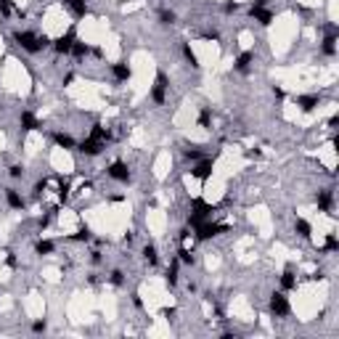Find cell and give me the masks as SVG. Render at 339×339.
<instances>
[{"mask_svg": "<svg viewBox=\"0 0 339 339\" xmlns=\"http://www.w3.org/2000/svg\"><path fill=\"white\" fill-rule=\"evenodd\" d=\"M13 42H16L21 51H27V53H40L42 48H48L53 40L48 37V34H34V32L16 30V32H13Z\"/></svg>", "mask_w": 339, "mask_h": 339, "instance_id": "obj_1", "label": "cell"}, {"mask_svg": "<svg viewBox=\"0 0 339 339\" xmlns=\"http://www.w3.org/2000/svg\"><path fill=\"white\" fill-rule=\"evenodd\" d=\"M212 212H215L212 204H207L204 199H194V202H191V212H188V217H186L188 228H196L202 220H212Z\"/></svg>", "mask_w": 339, "mask_h": 339, "instance_id": "obj_2", "label": "cell"}, {"mask_svg": "<svg viewBox=\"0 0 339 339\" xmlns=\"http://www.w3.org/2000/svg\"><path fill=\"white\" fill-rule=\"evenodd\" d=\"M228 231V225H223V223H212V220H202L199 225L194 228V236L199 238V241H209V238H215V236H220V233Z\"/></svg>", "mask_w": 339, "mask_h": 339, "instance_id": "obj_3", "label": "cell"}, {"mask_svg": "<svg viewBox=\"0 0 339 339\" xmlns=\"http://www.w3.org/2000/svg\"><path fill=\"white\" fill-rule=\"evenodd\" d=\"M268 310H271L273 318H286L289 313H292V305H289L284 292H273L271 300H268Z\"/></svg>", "mask_w": 339, "mask_h": 339, "instance_id": "obj_4", "label": "cell"}, {"mask_svg": "<svg viewBox=\"0 0 339 339\" xmlns=\"http://www.w3.org/2000/svg\"><path fill=\"white\" fill-rule=\"evenodd\" d=\"M212 170H215V157H202L191 167V178H196L199 183H207L212 178Z\"/></svg>", "mask_w": 339, "mask_h": 339, "instance_id": "obj_5", "label": "cell"}, {"mask_svg": "<svg viewBox=\"0 0 339 339\" xmlns=\"http://www.w3.org/2000/svg\"><path fill=\"white\" fill-rule=\"evenodd\" d=\"M106 175H109L111 180H117V183H130V167H127V162L122 159H117V162H111L109 167H106Z\"/></svg>", "mask_w": 339, "mask_h": 339, "instance_id": "obj_6", "label": "cell"}, {"mask_svg": "<svg viewBox=\"0 0 339 339\" xmlns=\"http://www.w3.org/2000/svg\"><path fill=\"white\" fill-rule=\"evenodd\" d=\"M103 148H106V143H103V140H98V138H93V136H88L82 143H77V151L85 154V157H98Z\"/></svg>", "mask_w": 339, "mask_h": 339, "instance_id": "obj_7", "label": "cell"}, {"mask_svg": "<svg viewBox=\"0 0 339 339\" xmlns=\"http://www.w3.org/2000/svg\"><path fill=\"white\" fill-rule=\"evenodd\" d=\"M74 30H69V32H64L61 37H56L51 45H53V51L59 53V56H67V53H72V45H74Z\"/></svg>", "mask_w": 339, "mask_h": 339, "instance_id": "obj_8", "label": "cell"}, {"mask_svg": "<svg viewBox=\"0 0 339 339\" xmlns=\"http://www.w3.org/2000/svg\"><path fill=\"white\" fill-rule=\"evenodd\" d=\"M315 204H318V212L331 215V207H334V191H331V188H321L315 194Z\"/></svg>", "mask_w": 339, "mask_h": 339, "instance_id": "obj_9", "label": "cell"}, {"mask_svg": "<svg viewBox=\"0 0 339 339\" xmlns=\"http://www.w3.org/2000/svg\"><path fill=\"white\" fill-rule=\"evenodd\" d=\"M249 16L257 21V24H263V27H271V24H273V11H268L265 5H252V8H249Z\"/></svg>", "mask_w": 339, "mask_h": 339, "instance_id": "obj_10", "label": "cell"}, {"mask_svg": "<svg viewBox=\"0 0 339 339\" xmlns=\"http://www.w3.org/2000/svg\"><path fill=\"white\" fill-rule=\"evenodd\" d=\"M19 125H21V130H24V133L42 130V122L32 114V111H21V114H19Z\"/></svg>", "mask_w": 339, "mask_h": 339, "instance_id": "obj_11", "label": "cell"}, {"mask_svg": "<svg viewBox=\"0 0 339 339\" xmlns=\"http://www.w3.org/2000/svg\"><path fill=\"white\" fill-rule=\"evenodd\" d=\"M318 103H321V96H318V93L297 96V106H300V111H302V114H310V111H313Z\"/></svg>", "mask_w": 339, "mask_h": 339, "instance_id": "obj_12", "label": "cell"}, {"mask_svg": "<svg viewBox=\"0 0 339 339\" xmlns=\"http://www.w3.org/2000/svg\"><path fill=\"white\" fill-rule=\"evenodd\" d=\"M111 74H114L117 82H127L133 77V69L127 61H117V64H111Z\"/></svg>", "mask_w": 339, "mask_h": 339, "instance_id": "obj_13", "label": "cell"}, {"mask_svg": "<svg viewBox=\"0 0 339 339\" xmlns=\"http://www.w3.org/2000/svg\"><path fill=\"white\" fill-rule=\"evenodd\" d=\"M252 61H254V53L252 51H241L236 59H233V69H236V72H249Z\"/></svg>", "mask_w": 339, "mask_h": 339, "instance_id": "obj_14", "label": "cell"}, {"mask_svg": "<svg viewBox=\"0 0 339 339\" xmlns=\"http://www.w3.org/2000/svg\"><path fill=\"white\" fill-rule=\"evenodd\" d=\"M281 289L284 292H292V289H297V275H294V268L286 265L284 273H281Z\"/></svg>", "mask_w": 339, "mask_h": 339, "instance_id": "obj_15", "label": "cell"}, {"mask_svg": "<svg viewBox=\"0 0 339 339\" xmlns=\"http://www.w3.org/2000/svg\"><path fill=\"white\" fill-rule=\"evenodd\" d=\"M5 204H8L11 209H24V196H21L16 188H5Z\"/></svg>", "mask_w": 339, "mask_h": 339, "instance_id": "obj_16", "label": "cell"}, {"mask_svg": "<svg viewBox=\"0 0 339 339\" xmlns=\"http://www.w3.org/2000/svg\"><path fill=\"white\" fill-rule=\"evenodd\" d=\"M53 143L56 146H61V148H67V151H72V148H77V140L69 136V133H53Z\"/></svg>", "mask_w": 339, "mask_h": 339, "instance_id": "obj_17", "label": "cell"}, {"mask_svg": "<svg viewBox=\"0 0 339 339\" xmlns=\"http://www.w3.org/2000/svg\"><path fill=\"white\" fill-rule=\"evenodd\" d=\"M337 37L339 34H331V32H326V37H323V42H321V53L323 56H337Z\"/></svg>", "mask_w": 339, "mask_h": 339, "instance_id": "obj_18", "label": "cell"}, {"mask_svg": "<svg viewBox=\"0 0 339 339\" xmlns=\"http://www.w3.org/2000/svg\"><path fill=\"white\" fill-rule=\"evenodd\" d=\"M294 233H297L300 238H305V241H307V238L313 236V225H310L305 217H297V220H294Z\"/></svg>", "mask_w": 339, "mask_h": 339, "instance_id": "obj_19", "label": "cell"}, {"mask_svg": "<svg viewBox=\"0 0 339 339\" xmlns=\"http://www.w3.org/2000/svg\"><path fill=\"white\" fill-rule=\"evenodd\" d=\"M64 3L72 8V13L77 19H82V16H88L90 13V8H88V0H64Z\"/></svg>", "mask_w": 339, "mask_h": 339, "instance_id": "obj_20", "label": "cell"}, {"mask_svg": "<svg viewBox=\"0 0 339 339\" xmlns=\"http://www.w3.org/2000/svg\"><path fill=\"white\" fill-rule=\"evenodd\" d=\"M151 101L157 103V106H165V101H167V88L165 85H159V82H154V88H151Z\"/></svg>", "mask_w": 339, "mask_h": 339, "instance_id": "obj_21", "label": "cell"}, {"mask_svg": "<svg viewBox=\"0 0 339 339\" xmlns=\"http://www.w3.org/2000/svg\"><path fill=\"white\" fill-rule=\"evenodd\" d=\"M56 244L51 241V238H37L34 241V254H40V257H45V254H53Z\"/></svg>", "mask_w": 339, "mask_h": 339, "instance_id": "obj_22", "label": "cell"}, {"mask_svg": "<svg viewBox=\"0 0 339 339\" xmlns=\"http://www.w3.org/2000/svg\"><path fill=\"white\" fill-rule=\"evenodd\" d=\"M90 136L98 138V140H103V143H109V140H111V130H109V127H103L101 122H96L93 127H90Z\"/></svg>", "mask_w": 339, "mask_h": 339, "instance_id": "obj_23", "label": "cell"}, {"mask_svg": "<svg viewBox=\"0 0 339 339\" xmlns=\"http://www.w3.org/2000/svg\"><path fill=\"white\" fill-rule=\"evenodd\" d=\"M72 56H74V59H88V56H90V45H88V42H82V40H74Z\"/></svg>", "mask_w": 339, "mask_h": 339, "instance_id": "obj_24", "label": "cell"}, {"mask_svg": "<svg viewBox=\"0 0 339 339\" xmlns=\"http://www.w3.org/2000/svg\"><path fill=\"white\" fill-rule=\"evenodd\" d=\"M143 260L148 265H157L159 263V252H157V246L154 244H143Z\"/></svg>", "mask_w": 339, "mask_h": 339, "instance_id": "obj_25", "label": "cell"}, {"mask_svg": "<svg viewBox=\"0 0 339 339\" xmlns=\"http://www.w3.org/2000/svg\"><path fill=\"white\" fill-rule=\"evenodd\" d=\"M196 122H199V127H204V130H209V127H212V109H209V106H204V109L199 111Z\"/></svg>", "mask_w": 339, "mask_h": 339, "instance_id": "obj_26", "label": "cell"}, {"mask_svg": "<svg viewBox=\"0 0 339 339\" xmlns=\"http://www.w3.org/2000/svg\"><path fill=\"white\" fill-rule=\"evenodd\" d=\"M178 263L188 265V268H194V265H196V254L191 252V249H186V246H183V249L178 252Z\"/></svg>", "mask_w": 339, "mask_h": 339, "instance_id": "obj_27", "label": "cell"}, {"mask_svg": "<svg viewBox=\"0 0 339 339\" xmlns=\"http://www.w3.org/2000/svg\"><path fill=\"white\" fill-rule=\"evenodd\" d=\"M159 24H165V27H170V24H175L178 21V16H175V11H170V8H159Z\"/></svg>", "mask_w": 339, "mask_h": 339, "instance_id": "obj_28", "label": "cell"}, {"mask_svg": "<svg viewBox=\"0 0 339 339\" xmlns=\"http://www.w3.org/2000/svg\"><path fill=\"white\" fill-rule=\"evenodd\" d=\"M90 238H93V231H90L88 225H82V228L77 231V233H72V236H69V241H90Z\"/></svg>", "mask_w": 339, "mask_h": 339, "instance_id": "obj_29", "label": "cell"}, {"mask_svg": "<svg viewBox=\"0 0 339 339\" xmlns=\"http://www.w3.org/2000/svg\"><path fill=\"white\" fill-rule=\"evenodd\" d=\"M178 260H175V263L172 265H170L167 268V273H165V281H167V286H175V284H178Z\"/></svg>", "mask_w": 339, "mask_h": 339, "instance_id": "obj_30", "label": "cell"}, {"mask_svg": "<svg viewBox=\"0 0 339 339\" xmlns=\"http://www.w3.org/2000/svg\"><path fill=\"white\" fill-rule=\"evenodd\" d=\"M183 59H186L194 69H199V59H196L194 51H191V42H183Z\"/></svg>", "mask_w": 339, "mask_h": 339, "instance_id": "obj_31", "label": "cell"}, {"mask_svg": "<svg viewBox=\"0 0 339 339\" xmlns=\"http://www.w3.org/2000/svg\"><path fill=\"white\" fill-rule=\"evenodd\" d=\"M183 157H186L188 162H199L204 157V151H202V148H196V146H188V148H183Z\"/></svg>", "mask_w": 339, "mask_h": 339, "instance_id": "obj_32", "label": "cell"}, {"mask_svg": "<svg viewBox=\"0 0 339 339\" xmlns=\"http://www.w3.org/2000/svg\"><path fill=\"white\" fill-rule=\"evenodd\" d=\"M109 284H111V286H117V289H119V286H125V273L119 271V268H114V271L109 273Z\"/></svg>", "mask_w": 339, "mask_h": 339, "instance_id": "obj_33", "label": "cell"}, {"mask_svg": "<svg viewBox=\"0 0 339 339\" xmlns=\"http://www.w3.org/2000/svg\"><path fill=\"white\" fill-rule=\"evenodd\" d=\"M326 252H337L339 249V238L334 236V233H326V246H323Z\"/></svg>", "mask_w": 339, "mask_h": 339, "instance_id": "obj_34", "label": "cell"}, {"mask_svg": "<svg viewBox=\"0 0 339 339\" xmlns=\"http://www.w3.org/2000/svg\"><path fill=\"white\" fill-rule=\"evenodd\" d=\"M11 13H13V3H11V0H0V16L8 19Z\"/></svg>", "mask_w": 339, "mask_h": 339, "instance_id": "obj_35", "label": "cell"}, {"mask_svg": "<svg viewBox=\"0 0 339 339\" xmlns=\"http://www.w3.org/2000/svg\"><path fill=\"white\" fill-rule=\"evenodd\" d=\"M67 199H69V183L61 180V183H59V202L67 204Z\"/></svg>", "mask_w": 339, "mask_h": 339, "instance_id": "obj_36", "label": "cell"}, {"mask_svg": "<svg viewBox=\"0 0 339 339\" xmlns=\"http://www.w3.org/2000/svg\"><path fill=\"white\" fill-rule=\"evenodd\" d=\"M238 8H241V3H238V0H225V3H223V11H225V13H236Z\"/></svg>", "mask_w": 339, "mask_h": 339, "instance_id": "obj_37", "label": "cell"}, {"mask_svg": "<svg viewBox=\"0 0 339 339\" xmlns=\"http://www.w3.org/2000/svg\"><path fill=\"white\" fill-rule=\"evenodd\" d=\"M8 175H11L13 180L24 178V167H21V165H11V167H8Z\"/></svg>", "mask_w": 339, "mask_h": 339, "instance_id": "obj_38", "label": "cell"}, {"mask_svg": "<svg viewBox=\"0 0 339 339\" xmlns=\"http://www.w3.org/2000/svg\"><path fill=\"white\" fill-rule=\"evenodd\" d=\"M157 82H159V85H165V88H170V77H167L165 69H159V72H157Z\"/></svg>", "mask_w": 339, "mask_h": 339, "instance_id": "obj_39", "label": "cell"}, {"mask_svg": "<svg viewBox=\"0 0 339 339\" xmlns=\"http://www.w3.org/2000/svg\"><path fill=\"white\" fill-rule=\"evenodd\" d=\"M45 329H48V323H45V321H34V323H32V331H34V334H42Z\"/></svg>", "mask_w": 339, "mask_h": 339, "instance_id": "obj_40", "label": "cell"}, {"mask_svg": "<svg viewBox=\"0 0 339 339\" xmlns=\"http://www.w3.org/2000/svg\"><path fill=\"white\" fill-rule=\"evenodd\" d=\"M202 37H204V40H220V32H217V30H207Z\"/></svg>", "mask_w": 339, "mask_h": 339, "instance_id": "obj_41", "label": "cell"}, {"mask_svg": "<svg viewBox=\"0 0 339 339\" xmlns=\"http://www.w3.org/2000/svg\"><path fill=\"white\" fill-rule=\"evenodd\" d=\"M101 260H103V257H101V252H98V249L90 252V263H93V265H101Z\"/></svg>", "mask_w": 339, "mask_h": 339, "instance_id": "obj_42", "label": "cell"}, {"mask_svg": "<svg viewBox=\"0 0 339 339\" xmlns=\"http://www.w3.org/2000/svg\"><path fill=\"white\" fill-rule=\"evenodd\" d=\"M5 265H8V268H16L19 263H16V254H13V252H8V257H5Z\"/></svg>", "mask_w": 339, "mask_h": 339, "instance_id": "obj_43", "label": "cell"}, {"mask_svg": "<svg viewBox=\"0 0 339 339\" xmlns=\"http://www.w3.org/2000/svg\"><path fill=\"white\" fill-rule=\"evenodd\" d=\"M42 191H45V180H37V183H34V194H42Z\"/></svg>", "mask_w": 339, "mask_h": 339, "instance_id": "obj_44", "label": "cell"}, {"mask_svg": "<svg viewBox=\"0 0 339 339\" xmlns=\"http://www.w3.org/2000/svg\"><path fill=\"white\" fill-rule=\"evenodd\" d=\"M133 305H136L138 310H143V300H140V294H133Z\"/></svg>", "mask_w": 339, "mask_h": 339, "instance_id": "obj_45", "label": "cell"}, {"mask_svg": "<svg viewBox=\"0 0 339 339\" xmlns=\"http://www.w3.org/2000/svg\"><path fill=\"white\" fill-rule=\"evenodd\" d=\"M175 313H178L175 307H165V310H162V315H165V318H175Z\"/></svg>", "mask_w": 339, "mask_h": 339, "instance_id": "obj_46", "label": "cell"}, {"mask_svg": "<svg viewBox=\"0 0 339 339\" xmlns=\"http://www.w3.org/2000/svg\"><path fill=\"white\" fill-rule=\"evenodd\" d=\"M273 96H275V98H284L286 93H284V88H278V85H273Z\"/></svg>", "mask_w": 339, "mask_h": 339, "instance_id": "obj_47", "label": "cell"}, {"mask_svg": "<svg viewBox=\"0 0 339 339\" xmlns=\"http://www.w3.org/2000/svg\"><path fill=\"white\" fill-rule=\"evenodd\" d=\"M337 125H339V117L334 114V117H331V119H329V127H331V130H337Z\"/></svg>", "mask_w": 339, "mask_h": 339, "instance_id": "obj_48", "label": "cell"}, {"mask_svg": "<svg viewBox=\"0 0 339 339\" xmlns=\"http://www.w3.org/2000/svg\"><path fill=\"white\" fill-rule=\"evenodd\" d=\"M246 157H249V159H260V157H263V154H260L257 148H254V151H246Z\"/></svg>", "mask_w": 339, "mask_h": 339, "instance_id": "obj_49", "label": "cell"}, {"mask_svg": "<svg viewBox=\"0 0 339 339\" xmlns=\"http://www.w3.org/2000/svg\"><path fill=\"white\" fill-rule=\"evenodd\" d=\"M268 0H252V5H265Z\"/></svg>", "mask_w": 339, "mask_h": 339, "instance_id": "obj_50", "label": "cell"}, {"mask_svg": "<svg viewBox=\"0 0 339 339\" xmlns=\"http://www.w3.org/2000/svg\"><path fill=\"white\" fill-rule=\"evenodd\" d=\"M0 109H3V103H0Z\"/></svg>", "mask_w": 339, "mask_h": 339, "instance_id": "obj_51", "label": "cell"}, {"mask_svg": "<svg viewBox=\"0 0 339 339\" xmlns=\"http://www.w3.org/2000/svg\"><path fill=\"white\" fill-rule=\"evenodd\" d=\"M0 19H3V16H0Z\"/></svg>", "mask_w": 339, "mask_h": 339, "instance_id": "obj_52", "label": "cell"}]
</instances>
